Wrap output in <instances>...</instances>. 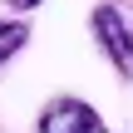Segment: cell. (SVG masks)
I'll return each instance as SVG.
<instances>
[{"label":"cell","mask_w":133,"mask_h":133,"mask_svg":"<svg viewBox=\"0 0 133 133\" xmlns=\"http://www.w3.org/2000/svg\"><path fill=\"white\" fill-rule=\"evenodd\" d=\"M89 39L94 49L114 64V74L133 84V15L118 5V0H99L89 10Z\"/></svg>","instance_id":"1"},{"label":"cell","mask_w":133,"mask_h":133,"mask_svg":"<svg viewBox=\"0 0 133 133\" xmlns=\"http://www.w3.org/2000/svg\"><path fill=\"white\" fill-rule=\"evenodd\" d=\"M35 133H114L104 123V114L89 104V99H74V94H59L39 109Z\"/></svg>","instance_id":"2"},{"label":"cell","mask_w":133,"mask_h":133,"mask_svg":"<svg viewBox=\"0 0 133 133\" xmlns=\"http://www.w3.org/2000/svg\"><path fill=\"white\" fill-rule=\"evenodd\" d=\"M30 39H35V35H30V25H25L20 15H15V20H0V69H5Z\"/></svg>","instance_id":"3"},{"label":"cell","mask_w":133,"mask_h":133,"mask_svg":"<svg viewBox=\"0 0 133 133\" xmlns=\"http://www.w3.org/2000/svg\"><path fill=\"white\" fill-rule=\"evenodd\" d=\"M0 5H5V10H15V15H35L44 0H0Z\"/></svg>","instance_id":"4"}]
</instances>
